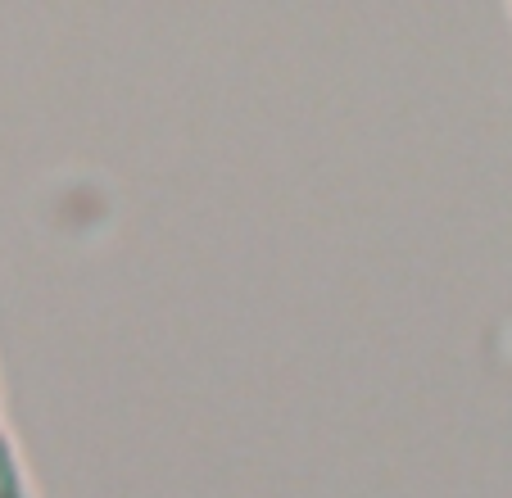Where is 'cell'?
I'll return each mask as SVG.
<instances>
[{
  "label": "cell",
  "mask_w": 512,
  "mask_h": 498,
  "mask_svg": "<svg viewBox=\"0 0 512 498\" xmlns=\"http://www.w3.org/2000/svg\"><path fill=\"white\" fill-rule=\"evenodd\" d=\"M0 498H32L19 476V462H14L10 444H5V435H0Z\"/></svg>",
  "instance_id": "cell-1"
}]
</instances>
